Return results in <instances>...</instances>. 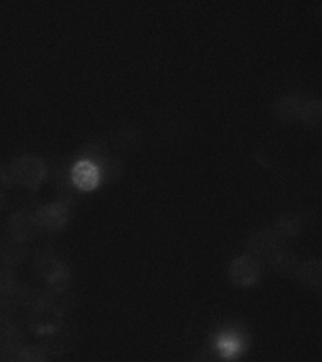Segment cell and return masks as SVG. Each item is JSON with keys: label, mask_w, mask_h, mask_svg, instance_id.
Segmentation results:
<instances>
[{"label": "cell", "mask_w": 322, "mask_h": 362, "mask_svg": "<svg viewBox=\"0 0 322 362\" xmlns=\"http://www.w3.org/2000/svg\"><path fill=\"white\" fill-rule=\"evenodd\" d=\"M242 346H243V342L238 334H224L217 339L215 351L221 356V358L229 360V358H234L237 356L238 354L242 351Z\"/></svg>", "instance_id": "obj_7"}, {"label": "cell", "mask_w": 322, "mask_h": 362, "mask_svg": "<svg viewBox=\"0 0 322 362\" xmlns=\"http://www.w3.org/2000/svg\"><path fill=\"white\" fill-rule=\"evenodd\" d=\"M42 273L50 283L56 288L61 289L66 286L68 281V274L59 262L54 259H47L42 264Z\"/></svg>", "instance_id": "obj_10"}, {"label": "cell", "mask_w": 322, "mask_h": 362, "mask_svg": "<svg viewBox=\"0 0 322 362\" xmlns=\"http://www.w3.org/2000/svg\"><path fill=\"white\" fill-rule=\"evenodd\" d=\"M219 362H238L234 360V358H229V360H226V358H221Z\"/></svg>", "instance_id": "obj_15"}, {"label": "cell", "mask_w": 322, "mask_h": 362, "mask_svg": "<svg viewBox=\"0 0 322 362\" xmlns=\"http://www.w3.org/2000/svg\"><path fill=\"white\" fill-rule=\"evenodd\" d=\"M34 219L40 228L50 232H58L67 224L69 219V209L67 204L52 203L47 204L34 215Z\"/></svg>", "instance_id": "obj_4"}, {"label": "cell", "mask_w": 322, "mask_h": 362, "mask_svg": "<svg viewBox=\"0 0 322 362\" xmlns=\"http://www.w3.org/2000/svg\"><path fill=\"white\" fill-rule=\"evenodd\" d=\"M322 105L318 100L304 102L300 111V119L304 124L317 127L321 124Z\"/></svg>", "instance_id": "obj_13"}, {"label": "cell", "mask_w": 322, "mask_h": 362, "mask_svg": "<svg viewBox=\"0 0 322 362\" xmlns=\"http://www.w3.org/2000/svg\"><path fill=\"white\" fill-rule=\"evenodd\" d=\"M96 166L100 171L101 181H108V182L117 180L124 171V166L120 160L108 158V156L102 158L101 161H98Z\"/></svg>", "instance_id": "obj_12"}, {"label": "cell", "mask_w": 322, "mask_h": 362, "mask_svg": "<svg viewBox=\"0 0 322 362\" xmlns=\"http://www.w3.org/2000/svg\"><path fill=\"white\" fill-rule=\"evenodd\" d=\"M301 226H302L301 219L297 215H284L276 223L273 232L276 233L280 239L284 242L286 239L297 235L300 233Z\"/></svg>", "instance_id": "obj_11"}, {"label": "cell", "mask_w": 322, "mask_h": 362, "mask_svg": "<svg viewBox=\"0 0 322 362\" xmlns=\"http://www.w3.org/2000/svg\"><path fill=\"white\" fill-rule=\"evenodd\" d=\"M45 174L47 168L43 160L35 156H24L19 158L11 169V179L29 187H38L45 179Z\"/></svg>", "instance_id": "obj_1"}, {"label": "cell", "mask_w": 322, "mask_h": 362, "mask_svg": "<svg viewBox=\"0 0 322 362\" xmlns=\"http://www.w3.org/2000/svg\"><path fill=\"white\" fill-rule=\"evenodd\" d=\"M294 276H297L299 281L307 288L318 291L321 288L322 284L321 260L310 259L300 263V267Z\"/></svg>", "instance_id": "obj_6"}, {"label": "cell", "mask_w": 322, "mask_h": 362, "mask_svg": "<svg viewBox=\"0 0 322 362\" xmlns=\"http://www.w3.org/2000/svg\"><path fill=\"white\" fill-rule=\"evenodd\" d=\"M262 264L253 255H242L233 260L229 266V277L238 287H251L258 282Z\"/></svg>", "instance_id": "obj_2"}, {"label": "cell", "mask_w": 322, "mask_h": 362, "mask_svg": "<svg viewBox=\"0 0 322 362\" xmlns=\"http://www.w3.org/2000/svg\"><path fill=\"white\" fill-rule=\"evenodd\" d=\"M270 263L275 271L283 276L296 274V272L300 267V260L283 249L270 260Z\"/></svg>", "instance_id": "obj_9"}, {"label": "cell", "mask_w": 322, "mask_h": 362, "mask_svg": "<svg viewBox=\"0 0 322 362\" xmlns=\"http://www.w3.org/2000/svg\"><path fill=\"white\" fill-rule=\"evenodd\" d=\"M283 240L280 239L273 229H263L255 232L248 242L251 255L257 259L270 260L282 250Z\"/></svg>", "instance_id": "obj_3"}, {"label": "cell", "mask_w": 322, "mask_h": 362, "mask_svg": "<svg viewBox=\"0 0 322 362\" xmlns=\"http://www.w3.org/2000/svg\"><path fill=\"white\" fill-rule=\"evenodd\" d=\"M304 101L299 97L286 96L280 98L276 105V113L278 119L284 122H292L294 119H300V111Z\"/></svg>", "instance_id": "obj_8"}, {"label": "cell", "mask_w": 322, "mask_h": 362, "mask_svg": "<svg viewBox=\"0 0 322 362\" xmlns=\"http://www.w3.org/2000/svg\"><path fill=\"white\" fill-rule=\"evenodd\" d=\"M69 177L74 184L81 192H91L96 189L101 184L100 171L96 165L88 160L81 158L71 168Z\"/></svg>", "instance_id": "obj_5"}, {"label": "cell", "mask_w": 322, "mask_h": 362, "mask_svg": "<svg viewBox=\"0 0 322 362\" xmlns=\"http://www.w3.org/2000/svg\"><path fill=\"white\" fill-rule=\"evenodd\" d=\"M17 362H47L43 351L35 347H28L18 355Z\"/></svg>", "instance_id": "obj_14"}]
</instances>
